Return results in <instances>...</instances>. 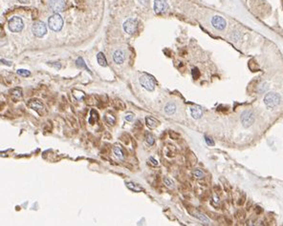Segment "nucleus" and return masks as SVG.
Here are the masks:
<instances>
[{"label": "nucleus", "instance_id": "nucleus-1", "mask_svg": "<svg viewBox=\"0 0 283 226\" xmlns=\"http://www.w3.org/2000/svg\"><path fill=\"white\" fill-rule=\"evenodd\" d=\"M281 98L276 93H268L264 97V103L269 109H273L277 105H279Z\"/></svg>", "mask_w": 283, "mask_h": 226}, {"label": "nucleus", "instance_id": "nucleus-2", "mask_svg": "<svg viewBox=\"0 0 283 226\" xmlns=\"http://www.w3.org/2000/svg\"><path fill=\"white\" fill-rule=\"evenodd\" d=\"M48 25L51 30L55 32H60L63 27V19L58 14H54L48 19Z\"/></svg>", "mask_w": 283, "mask_h": 226}, {"label": "nucleus", "instance_id": "nucleus-3", "mask_svg": "<svg viewBox=\"0 0 283 226\" xmlns=\"http://www.w3.org/2000/svg\"><path fill=\"white\" fill-rule=\"evenodd\" d=\"M254 115L252 111L250 110H246L244 111L241 115H240V120L241 123L243 125V127L245 128H249L251 127L254 123Z\"/></svg>", "mask_w": 283, "mask_h": 226}, {"label": "nucleus", "instance_id": "nucleus-4", "mask_svg": "<svg viewBox=\"0 0 283 226\" xmlns=\"http://www.w3.org/2000/svg\"><path fill=\"white\" fill-rule=\"evenodd\" d=\"M139 81H140V84L147 91L151 92V91H153L155 89V81L148 75L141 76L140 78H139Z\"/></svg>", "mask_w": 283, "mask_h": 226}, {"label": "nucleus", "instance_id": "nucleus-5", "mask_svg": "<svg viewBox=\"0 0 283 226\" xmlns=\"http://www.w3.org/2000/svg\"><path fill=\"white\" fill-rule=\"evenodd\" d=\"M23 21L18 16H14L9 20V29L13 33H19L23 29Z\"/></svg>", "mask_w": 283, "mask_h": 226}, {"label": "nucleus", "instance_id": "nucleus-6", "mask_svg": "<svg viewBox=\"0 0 283 226\" xmlns=\"http://www.w3.org/2000/svg\"><path fill=\"white\" fill-rule=\"evenodd\" d=\"M32 32L37 37H43L47 33V28L43 22L37 21L32 26Z\"/></svg>", "mask_w": 283, "mask_h": 226}, {"label": "nucleus", "instance_id": "nucleus-7", "mask_svg": "<svg viewBox=\"0 0 283 226\" xmlns=\"http://www.w3.org/2000/svg\"><path fill=\"white\" fill-rule=\"evenodd\" d=\"M124 30L128 34H133L138 30V21L134 18H128L124 23Z\"/></svg>", "mask_w": 283, "mask_h": 226}, {"label": "nucleus", "instance_id": "nucleus-8", "mask_svg": "<svg viewBox=\"0 0 283 226\" xmlns=\"http://www.w3.org/2000/svg\"><path fill=\"white\" fill-rule=\"evenodd\" d=\"M153 9L156 14H164L168 10V4L166 0H155L153 4Z\"/></svg>", "mask_w": 283, "mask_h": 226}, {"label": "nucleus", "instance_id": "nucleus-9", "mask_svg": "<svg viewBox=\"0 0 283 226\" xmlns=\"http://www.w3.org/2000/svg\"><path fill=\"white\" fill-rule=\"evenodd\" d=\"M211 24L215 29H217L219 31H223L227 26V22L222 16L215 15V16H213L211 18Z\"/></svg>", "mask_w": 283, "mask_h": 226}, {"label": "nucleus", "instance_id": "nucleus-10", "mask_svg": "<svg viewBox=\"0 0 283 226\" xmlns=\"http://www.w3.org/2000/svg\"><path fill=\"white\" fill-rule=\"evenodd\" d=\"M49 6L52 9L53 11L58 14L64 10L65 7V1L64 0H50Z\"/></svg>", "mask_w": 283, "mask_h": 226}, {"label": "nucleus", "instance_id": "nucleus-11", "mask_svg": "<svg viewBox=\"0 0 283 226\" xmlns=\"http://www.w3.org/2000/svg\"><path fill=\"white\" fill-rule=\"evenodd\" d=\"M28 106L30 107V108H32L33 110H35V111H38V112H39V110H43L44 109L43 104L39 100H38V99L30 100L29 103H28Z\"/></svg>", "mask_w": 283, "mask_h": 226}, {"label": "nucleus", "instance_id": "nucleus-12", "mask_svg": "<svg viewBox=\"0 0 283 226\" xmlns=\"http://www.w3.org/2000/svg\"><path fill=\"white\" fill-rule=\"evenodd\" d=\"M113 59L117 64H122L124 61V54L121 50H117L113 54Z\"/></svg>", "mask_w": 283, "mask_h": 226}, {"label": "nucleus", "instance_id": "nucleus-13", "mask_svg": "<svg viewBox=\"0 0 283 226\" xmlns=\"http://www.w3.org/2000/svg\"><path fill=\"white\" fill-rule=\"evenodd\" d=\"M191 116L195 120H198L200 118L202 115H203V111L202 109L200 108V107H191Z\"/></svg>", "mask_w": 283, "mask_h": 226}, {"label": "nucleus", "instance_id": "nucleus-14", "mask_svg": "<svg viewBox=\"0 0 283 226\" xmlns=\"http://www.w3.org/2000/svg\"><path fill=\"white\" fill-rule=\"evenodd\" d=\"M97 60H98V63L101 67H106V66H107V61H106V58H105L103 53H99L97 54Z\"/></svg>", "mask_w": 283, "mask_h": 226}, {"label": "nucleus", "instance_id": "nucleus-15", "mask_svg": "<svg viewBox=\"0 0 283 226\" xmlns=\"http://www.w3.org/2000/svg\"><path fill=\"white\" fill-rule=\"evenodd\" d=\"M164 112L168 115H173L176 112V106L174 103H168L164 107Z\"/></svg>", "mask_w": 283, "mask_h": 226}, {"label": "nucleus", "instance_id": "nucleus-16", "mask_svg": "<svg viewBox=\"0 0 283 226\" xmlns=\"http://www.w3.org/2000/svg\"><path fill=\"white\" fill-rule=\"evenodd\" d=\"M11 98H13L14 100H18L22 98V91L21 89H14L11 91Z\"/></svg>", "mask_w": 283, "mask_h": 226}, {"label": "nucleus", "instance_id": "nucleus-17", "mask_svg": "<svg viewBox=\"0 0 283 226\" xmlns=\"http://www.w3.org/2000/svg\"><path fill=\"white\" fill-rule=\"evenodd\" d=\"M146 125L151 129H154L158 126V121L155 120L154 118H152V117H146Z\"/></svg>", "mask_w": 283, "mask_h": 226}, {"label": "nucleus", "instance_id": "nucleus-18", "mask_svg": "<svg viewBox=\"0 0 283 226\" xmlns=\"http://www.w3.org/2000/svg\"><path fill=\"white\" fill-rule=\"evenodd\" d=\"M126 186H127L128 189L132 190V191H134V192H141L142 190H143V188L140 187L138 184H136L134 182H126Z\"/></svg>", "mask_w": 283, "mask_h": 226}, {"label": "nucleus", "instance_id": "nucleus-19", "mask_svg": "<svg viewBox=\"0 0 283 226\" xmlns=\"http://www.w3.org/2000/svg\"><path fill=\"white\" fill-rule=\"evenodd\" d=\"M76 64H77V67H79V68H84V69L87 71V72H89V73H90V70L87 68V66H86L85 62L83 61V59H82L81 57H79V58L77 59Z\"/></svg>", "mask_w": 283, "mask_h": 226}, {"label": "nucleus", "instance_id": "nucleus-20", "mask_svg": "<svg viewBox=\"0 0 283 226\" xmlns=\"http://www.w3.org/2000/svg\"><path fill=\"white\" fill-rule=\"evenodd\" d=\"M195 217L197 218V219H199L200 220H201L202 222H204L205 224H209V219L206 217V216H204V215H202V214H200V213H196L195 214Z\"/></svg>", "mask_w": 283, "mask_h": 226}, {"label": "nucleus", "instance_id": "nucleus-21", "mask_svg": "<svg viewBox=\"0 0 283 226\" xmlns=\"http://www.w3.org/2000/svg\"><path fill=\"white\" fill-rule=\"evenodd\" d=\"M113 151H114V154H116L117 158H119L120 159H124V154H123L122 149L120 147H114Z\"/></svg>", "mask_w": 283, "mask_h": 226}, {"label": "nucleus", "instance_id": "nucleus-22", "mask_svg": "<svg viewBox=\"0 0 283 226\" xmlns=\"http://www.w3.org/2000/svg\"><path fill=\"white\" fill-rule=\"evenodd\" d=\"M164 182L166 184L168 188H174V181L172 180H170L169 177H164Z\"/></svg>", "mask_w": 283, "mask_h": 226}, {"label": "nucleus", "instance_id": "nucleus-23", "mask_svg": "<svg viewBox=\"0 0 283 226\" xmlns=\"http://www.w3.org/2000/svg\"><path fill=\"white\" fill-rule=\"evenodd\" d=\"M17 74L21 76H29L31 75V73L29 72L28 70H24V69H19L17 71Z\"/></svg>", "mask_w": 283, "mask_h": 226}, {"label": "nucleus", "instance_id": "nucleus-24", "mask_svg": "<svg viewBox=\"0 0 283 226\" xmlns=\"http://www.w3.org/2000/svg\"><path fill=\"white\" fill-rule=\"evenodd\" d=\"M192 175H193L194 177H196V178H202V177H204V176H205V174H204L201 170H194L193 173H192Z\"/></svg>", "mask_w": 283, "mask_h": 226}, {"label": "nucleus", "instance_id": "nucleus-25", "mask_svg": "<svg viewBox=\"0 0 283 226\" xmlns=\"http://www.w3.org/2000/svg\"><path fill=\"white\" fill-rule=\"evenodd\" d=\"M146 142L149 144V145H153L154 144V142H155V138H154V137H153L152 135H146Z\"/></svg>", "mask_w": 283, "mask_h": 226}, {"label": "nucleus", "instance_id": "nucleus-26", "mask_svg": "<svg viewBox=\"0 0 283 226\" xmlns=\"http://www.w3.org/2000/svg\"><path fill=\"white\" fill-rule=\"evenodd\" d=\"M205 141H206V143L208 145H209V146H213L214 145V141L212 140L210 137H205Z\"/></svg>", "mask_w": 283, "mask_h": 226}, {"label": "nucleus", "instance_id": "nucleus-27", "mask_svg": "<svg viewBox=\"0 0 283 226\" xmlns=\"http://www.w3.org/2000/svg\"><path fill=\"white\" fill-rule=\"evenodd\" d=\"M192 76H193V77H194L195 79L199 76V71H198L197 68H194V69L192 70Z\"/></svg>", "mask_w": 283, "mask_h": 226}, {"label": "nucleus", "instance_id": "nucleus-28", "mask_svg": "<svg viewBox=\"0 0 283 226\" xmlns=\"http://www.w3.org/2000/svg\"><path fill=\"white\" fill-rule=\"evenodd\" d=\"M149 161H151V164L154 165V166H157L158 165V161L156 159H154L153 158H149Z\"/></svg>", "mask_w": 283, "mask_h": 226}, {"label": "nucleus", "instance_id": "nucleus-29", "mask_svg": "<svg viewBox=\"0 0 283 226\" xmlns=\"http://www.w3.org/2000/svg\"><path fill=\"white\" fill-rule=\"evenodd\" d=\"M125 120H126L127 121H131V120H133V115H126V116H125Z\"/></svg>", "mask_w": 283, "mask_h": 226}, {"label": "nucleus", "instance_id": "nucleus-30", "mask_svg": "<svg viewBox=\"0 0 283 226\" xmlns=\"http://www.w3.org/2000/svg\"><path fill=\"white\" fill-rule=\"evenodd\" d=\"M138 1L142 4V5H147L149 0H138Z\"/></svg>", "mask_w": 283, "mask_h": 226}, {"label": "nucleus", "instance_id": "nucleus-31", "mask_svg": "<svg viewBox=\"0 0 283 226\" xmlns=\"http://www.w3.org/2000/svg\"><path fill=\"white\" fill-rule=\"evenodd\" d=\"M18 1H19L20 3H28V2H29V0H18Z\"/></svg>", "mask_w": 283, "mask_h": 226}]
</instances>
